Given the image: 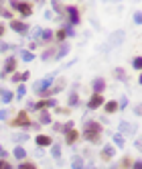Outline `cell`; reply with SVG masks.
Returning a JSON list of instances; mask_svg holds the SVG:
<instances>
[{"mask_svg": "<svg viewBox=\"0 0 142 169\" xmlns=\"http://www.w3.org/2000/svg\"><path fill=\"white\" fill-rule=\"evenodd\" d=\"M83 135H85L87 141L95 143V141L100 139V135H102V126H100L97 122H87L85 124V133H83Z\"/></svg>", "mask_w": 142, "mask_h": 169, "instance_id": "1", "label": "cell"}, {"mask_svg": "<svg viewBox=\"0 0 142 169\" xmlns=\"http://www.w3.org/2000/svg\"><path fill=\"white\" fill-rule=\"evenodd\" d=\"M102 102H104V98H102L100 94H94V96H91V100H89V108H97V106H102Z\"/></svg>", "mask_w": 142, "mask_h": 169, "instance_id": "2", "label": "cell"}, {"mask_svg": "<svg viewBox=\"0 0 142 169\" xmlns=\"http://www.w3.org/2000/svg\"><path fill=\"white\" fill-rule=\"evenodd\" d=\"M12 6H14V8H18L24 16H29V14H31V6H29V4H14V2H12Z\"/></svg>", "mask_w": 142, "mask_h": 169, "instance_id": "3", "label": "cell"}, {"mask_svg": "<svg viewBox=\"0 0 142 169\" xmlns=\"http://www.w3.org/2000/svg\"><path fill=\"white\" fill-rule=\"evenodd\" d=\"M20 124H29V116L24 112H20L18 118H14V126H20Z\"/></svg>", "mask_w": 142, "mask_h": 169, "instance_id": "4", "label": "cell"}, {"mask_svg": "<svg viewBox=\"0 0 142 169\" xmlns=\"http://www.w3.org/2000/svg\"><path fill=\"white\" fill-rule=\"evenodd\" d=\"M12 29H14V31L24 33V31H26V24H24V23H18V21H12Z\"/></svg>", "mask_w": 142, "mask_h": 169, "instance_id": "5", "label": "cell"}, {"mask_svg": "<svg viewBox=\"0 0 142 169\" xmlns=\"http://www.w3.org/2000/svg\"><path fill=\"white\" fill-rule=\"evenodd\" d=\"M37 143H39V145H51V139H49V136H45V135H41V136H37Z\"/></svg>", "mask_w": 142, "mask_h": 169, "instance_id": "6", "label": "cell"}, {"mask_svg": "<svg viewBox=\"0 0 142 169\" xmlns=\"http://www.w3.org/2000/svg\"><path fill=\"white\" fill-rule=\"evenodd\" d=\"M112 155H114V149H112V147H108V149H104V153H102V159H106V161H108Z\"/></svg>", "mask_w": 142, "mask_h": 169, "instance_id": "7", "label": "cell"}, {"mask_svg": "<svg viewBox=\"0 0 142 169\" xmlns=\"http://www.w3.org/2000/svg\"><path fill=\"white\" fill-rule=\"evenodd\" d=\"M75 139H77V130H71L69 135H67V143H69V145L71 143H75Z\"/></svg>", "mask_w": 142, "mask_h": 169, "instance_id": "8", "label": "cell"}, {"mask_svg": "<svg viewBox=\"0 0 142 169\" xmlns=\"http://www.w3.org/2000/svg\"><path fill=\"white\" fill-rule=\"evenodd\" d=\"M116 108H118V104H116V102H110V104L106 106V112H114Z\"/></svg>", "mask_w": 142, "mask_h": 169, "instance_id": "9", "label": "cell"}, {"mask_svg": "<svg viewBox=\"0 0 142 169\" xmlns=\"http://www.w3.org/2000/svg\"><path fill=\"white\" fill-rule=\"evenodd\" d=\"M14 67H16V61H14V59H8V61H6V69L10 71V69H14Z\"/></svg>", "mask_w": 142, "mask_h": 169, "instance_id": "10", "label": "cell"}, {"mask_svg": "<svg viewBox=\"0 0 142 169\" xmlns=\"http://www.w3.org/2000/svg\"><path fill=\"white\" fill-rule=\"evenodd\" d=\"M94 88H95L97 92H102V90H104V82H102V79H97V82L94 84Z\"/></svg>", "mask_w": 142, "mask_h": 169, "instance_id": "11", "label": "cell"}, {"mask_svg": "<svg viewBox=\"0 0 142 169\" xmlns=\"http://www.w3.org/2000/svg\"><path fill=\"white\" fill-rule=\"evenodd\" d=\"M14 155H16L18 159H23L24 157V151H23V149H14Z\"/></svg>", "mask_w": 142, "mask_h": 169, "instance_id": "12", "label": "cell"}, {"mask_svg": "<svg viewBox=\"0 0 142 169\" xmlns=\"http://www.w3.org/2000/svg\"><path fill=\"white\" fill-rule=\"evenodd\" d=\"M10 98H12V94H8V92H2V100H4V102H8Z\"/></svg>", "mask_w": 142, "mask_h": 169, "instance_id": "13", "label": "cell"}, {"mask_svg": "<svg viewBox=\"0 0 142 169\" xmlns=\"http://www.w3.org/2000/svg\"><path fill=\"white\" fill-rule=\"evenodd\" d=\"M122 167H130V159H124L122 161Z\"/></svg>", "mask_w": 142, "mask_h": 169, "instance_id": "14", "label": "cell"}, {"mask_svg": "<svg viewBox=\"0 0 142 169\" xmlns=\"http://www.w3.org/2000/svg\"><path fill=\"white\" fill-rule=\"evenodd\" d=\"M75 169H81V159H75Z\"/></svg>", "mask_w": 142, "mask_h": 169, "instance_id": "15", "label": "cell"}, {"mask_svg": "<svg viewBox=\"0 0 142 169\" xmlns=\"http://www.w3.org/2000/svg\"><path fill=\"white\" fill-rule=\"evenodd\" d=\"M23 57L26 59V61H29V59H33V53H23Z\"/></svg>", "mask_w": 142, "mask_h": 169, "instance_id": "16", "label": "cell"}, {"mask_svg": "<svg viewBox=\"0 0 142 169\" xmlns=\"http://www.w3.org/2000/svg\"><path fill=\"white\" fill-rule=\"evenodd\" d=\"M20 169H35L33 165H29V163H24V165H20Z\"/></svg>", "mask_w": 142, "mask_h": 169, "instance_id": "17", "label": "cell"}, {"mask_svg": "<svg viewBox=\"0 0 142 169\" xmlns=\"http://www.w3.org/2000/svg\"><path fill=\"white\" fill-rule=\"evenodd\" d=\"M2 169H10V165L8 163H2Z\"/></svg>", "mask_w": 142, "mask_h": 169, "instance_id": "18", "label": "cell"}, {"mask_svg": "<svg viewBox=\"0 0 142 169\" xmlns=\"http://www.w3.org/2000/svg\"><path fill=\"white\" fill-rule=\"evenodd\" d=\"M2 33H4V27H0V35H2Z\"/></svg>", "mask_w": 142, "mask_h": 169, "instance_id": "19", "label": "cell"}, {"mask_svg": "<svg viewBox=\"0 0 142 169\" xmlns=\"http://www.w3.org/2000/svg\"><path fill=\"white\" fill-rule=\"evenodd\" d=\"M0 155H4V151H2V149H0Z\"/></svg>", "mask_w": 142, "mask_h": 169, "instance_id": "20", "label": "cell"}, {"mask_svg": "<svg viewBox=\"0 0 142 169\" xmlns=\"http://www.w3.org/2000/svg\"><path fill=\"white\" fill-rule=\"evenodd\" d=\"M2 163H4V161H0V169H2Z\"/></svg>", "mask_w": 142, "mask_h": 169, "instance_id": "21", "label": "cell"}]
</instances>
